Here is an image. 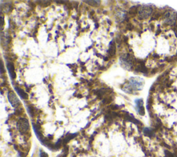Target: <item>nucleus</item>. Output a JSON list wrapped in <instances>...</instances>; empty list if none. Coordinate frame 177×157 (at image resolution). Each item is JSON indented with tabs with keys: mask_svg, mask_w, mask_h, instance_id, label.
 <instances>
[{
	"mask_svg": "<svg viewBox=\"0 0 177 157\" xmlns=\"http://www.w3.org/2000/svg\"><path fill=\"white\" fill-rule=\"evenodd\" d=\"M144 82L142 79L140 78H132L129 80V88H131V90H141L143 89Z\"/></svg>",
	"mask_w": 177,
	"mask_h": 157,
	"instance_id": "1",
	"label": "nucleus"
},
{
	"mask_svg": "<svg viewBox=\"0 0 177 157\" xmlns=\"http://www.w3.org/2000/svg\"><path fill=\"white\" fill-rule=\"evenodd\" d=\"M133 60L132 57L129 54L123 55V56L120 57L121 66L127 69H130L133 64Z\"/></svg>",
	"mask_w": 177,
	"mask_h": 157,
	"instance_id": "2",
	"label": "nucleus"
},
{
	"mask_svg": "<svg viewBox=\"0 0 177 157\" xmlns=\"http://www.w3.org/2000/svg\"><path fill=\"white\" fill-rule=\"evenodd\" d=\"M17 128L21 133H26L29 130V123L26 119H20L17 123Z\"/></svg>",
	"mask_w": 177,
	"mask_h": 157,
	"instance_id": "3",
	"label": "nucleus"
},
{
	"mask_svg": "<svg viewBox=\"0 0 177 157\" xmlns=\"http://www.w3.org/2000/svg\"><path fill=\"white\" fill-rule=\"evenodd\" d=\"M8 99H9V101L13 107H18L20 105V100L13 91H10L8 93Z\"/></svg>",
	"mask_w": 177,
	"mask_h": 157,
	"instance_id": "4",
	"label": "nucleus"
},
{
	"mask_svg": "<svg viewBox=\"0 0 177 157\" xmlns=\"http://www.w3.org/2000/svg\"><path fill=\"white\" fill-rule=\"evenodd\" d=\"M152 12V9L151 7H148V6H144V7H141L139 10V15L140 17H141L143 19H146L150 15V14Z\"/></svg>",
	"mask_w": 177,
	"mask_h": 157,
	"instance_id": "5",
	"label": "nucleus"
},
{
	"mask_svg": "<svg viewBox=\"0 0 177 157\" xmlns=\"http://www.w3.org/2000/svg\"><path fill=\"white\" fill-rule=\"evenodd\" d=\"M136 104V108L137 111L140 115L143 116L145 115V109H144L143 107V99H137L135 101Z\"/></svg>",
	"mask_w": 177,
	"mask_h": 157,
	"instance_id": "6",
	"label": "nucleus"
},
{
	"mask_svg": "<svg viewBox=\"0 0 177 157\" xmlns=\"http://www.w3.org/2000/svg\"><path fill=\"white\" fill-rule=\"evenodd\" d=\"M7 69L8 71H9V73L10 74V76L12 79H15L16 77V73L15 72V67H14V65L13 63L11 62H8L7 63Z\"/></svg>",
	"mask_w": 177,
	"mask_h": 157,
	"instance_id": "7",
	"label": "nucleus"
},
{
	"mask_svg": "<svg viewBox=\"0 0 177 157\" xmlns=\"http://www.w3.org/2000/svg\"><path fill=\"white\" fill-rule=\"evenodd\" d=\"M15 91H17V93H18V95H19L22 98H23V99H28V96L27 93H26L25 92V91H24L23 90V89H20V87H15Z\"/></svg>",
	"mask_w": 177,
	"mask_h": 157,
	"instance_id": "8",
	"label": "nucleus"
},
{
	"mask_svg": "<svg viewBox=\"0 0 177 157\" xmlns=\"http://www.w3.org/2000/svg\"><path fill=\"white\" fill-rule=\"evenodd\" d=\"M84 2L87 3L89 5L95 7H98L100 5V1H84Z\"/></svg>",
	"mask_w": 177,
	"mask_h": 157,
	"instance_id": "9",
	"label": "nucleus"
},
{
	"mask_svg": "<svg viewBox=\"0 0 177 157\" xmlns=\"http://www.w3.org/2000/svg\"><path fill=\"white\" fill-rule=\"evenodd\" d=\"M109 52L110 53L111 56H114L115 53H116V46L114 42H112V43L110 44V48Z\"/></svg>",
	"mask_w": 177,
	"mask_h": 157,
	"instance_id": "10",
	"label": "nucleus"
},
{
	"mask_svg": "<svg viewBox=\"0 0 177 157\" xmlns=\"http://www.w3.org/2000/svg\"><path fill=\"white\" fill-rule=\"evenodd\" d=\"M144 134H145L146 136H150V137L154 135L153 131H152L151 129H149V128H145V129L144 130Z\"/></svg>",
	"mask_w": 177,
	"mask_h": 157,
	"instance_id": "11",
	"label": "nucleus"
},
{
	"mask_svg": "<svg viewBox=\"0 0 177 157\" xmlns=\"http://www.w3.org/2000/svg\"><path fill=\"white\" fill-rule=\"evenodd\" d=\"M76 136V134H68V135L66 136V138H65V140H64V143H67L70 140H71L72 138H73L75 136Z\"/></svg>",
	"mask_w": 177,
	"mask_h": 157,
	"instance_id": "12",
	"label": "nucleus"
},
{
	"mask_svg": "<svg viewBox=\"0 0 177 157\" xmlns=\"http://www.w3.org/2000/svg\"><path fill=\"white\" fill-rule=\"evenodd\" d=\"M27 111H28V114H29V115L30 116H34L35 111H34L33 107H32V106H28V107H27Z\"/></svg>",
	"mask_w": 177,
	"mask_h": 157,
	"instance_id": "13",
	"label": "nucleus"
},
{
	"mask_svg": "<svg viewBox=\"0 0 177 157\" xmlns=\"http://www.w3.org/2000/svg\"><path fill=\"white\" fill-rule=\"evenodd\" d=\"M40 157H48V154H47L46 152H40Z\"/></svg>",
	"mask_w": 177,
	"mask_h": 157,
	"instance_id": "14",
	"label": "nucleus"
},
{
	"mask_svg": "<svg viewBox=\"0 0 177 157\" xmlns=\"http://www.w3.org/2000/svg\"><path fill=\"white\" fill-rule=\"evenodd\" d=\"M166 152V156L167 157H176V156H174L172 154H171L170 152Z\"/></svg>",
	"mask_w": 177,
	"mask_h": 157,
	"instance_id": "15",
	"label": "nucleus"
},
{
	"mask_svg": "<svg viewBox=\"0 0 177 157\" xmlns=\"http://www.w3.org/2000/svg\"><path fill=\"white\" fill-rule=\"evenodd\" d=\"M4 73V63L2 61H1V73L2 74V73Z\"/></svg>",
	"mask_w": 177,
	"mask_h": 157,
	"instance_id": "16",
	"label": "nucleus"
},
{
	"mask_svg": "<svg viewBox=\"0 0 177 157\" xmlns=\"http://www.w3.org/2000/svg\"><path fill=\"white\" fill-rule=\"evenodd\" d=\"M4 17L2 15H1V22H2V23H1V28H3V26H4Z\"/></svg>",
	"mask_w": 177,
	"mask_h": 157,
	"instance_id": "17",
	"label": "nucleus"
}]
</instances>
